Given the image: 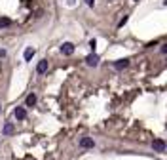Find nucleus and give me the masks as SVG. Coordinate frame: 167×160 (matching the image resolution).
<instances>
[{
    "label": "nucleus",
    "instance_id": "obj_1",
    "mask_svg": "<svg viewBox=\"0 0 167 160\" xmlns=\"http://www.w3.org/2000/svg\"><path fill=\"white\" fill-rule=\"evenodd\" d=\"M165 141H163V139H154V141H152V149H154V151L156 153H165Z\"/></svg>",
    "mask_w": 167,
    "mask_h": 160
},
{
    "label": "nucleus",
    "instance_id": "obj_2",
    "mask_svg": "<svg viewBox=\"0 0 167 160\" xmlns=\"http://www.w3.org/2000/svg\"><path fill=\"white\" fill-rule=\"evenodd\" d=\"M61 54L63 55H72V54H74V44H72V42H65L61 46Z\"/></svg>",
    "mask_w": 167,
    "mask_h": 160
},
{
    "label": "nucleus",
    "instance_id": "obj_3",
    "mask_svg": "<svg viewBox=\"0 0 167 160\" xmlns=\"http://www.w3.org/2000/svg\"><path fill=\"white\" fill-rule=\"evenodd\" d=\"M86 65H87V67H97V65H99V55H97V54H89V55L86 57Z\"/></svg>",
    "mask_w": 167,
    "mask_h": 160
},
{
    "label": "nucleus",
    "instance_id": "obj_4",
    "mask_svg": "<svg viewBox=\"0 0 167 160\" xmlns=\"http://www.w3.org/2000/svg\"><path fill=\"white\" fill-rule=\"evenodd\" d=\"M80 147L82 149H93L95 147V141H93L91 137H82L80 139Z\"/></svg>",
    "mask_w": 167,
    "mask_h": 160
},
{
    "label": "nucleus",
    "instance_id": "obj_5",
    "mask_svg": "<svg viewBox=\"0 0 167 160\" xmlns=\"http://www.w3.org/2000/svg\"><path fill=\"white\" fill-rule=\"evenodd\" d=\"M13 116L17 118V120H25V118H27V109H25V107H17V109L13 111Z\"/></svg>",
    "mask_w": 167,
    "mask_h": 160
},
{
    "label": "nucleus",
    "instance_id": "obj_6",
    "mask_svg": "<svg viewBox=\"0 0 167 160\" xmlns=\"http://www.w3.org/2000/svg\"><path fill=\"white\" fill-rule=\"evenodd\" d=\"M46 71H48V59L38 61V65H36V73H38V74H44Z\"/></svg>",
    "mask_w": 167,
    "mask_h": 160
},
{
    "label": "nucleus",
    "instance_id": "obj_7",
    "mask_svg": "<svg viewBox=\"0 0 167 160\" xmlns=\"http://www.w3.org/2000/svg\"><path fill=\"white\" fill-rule=\"evenodd\" d=\"M125 67H129V59H118V61H114V69L122 71V69H125Z\"/></svg>",
    "mask_w": 167,
    "mask_h": 160
},
{
    "label": "nucleus",
    "instance_id": "obj_8",
    "mask_svg": "<svg viewBox=\"0 0 167 160\" xmlns=\"http://www.w3.org/2000/svg\"><path fill=\"white\" fill-rule=\"evenodd\" d=\"M2 133H4V135H12V133H13V124L12 122H6V124H4V128H2Z\"/></svg>",
    "mask_w": 167,
    "mask_h": 160
},
{
    "label": "nucleus",
    "instance_id": "obj_9",
    "mask_svg": "<svg viewBox=\"0 0 167 160\" xmlns=\"http://www.w3.org/2000/svg\"><path fill=\"white\" fill-rule=\"evenodd\" d=\"M36 105V95L34 94H29L27 99H25V107H34Z\"/></svg>",
    "mask_w": 167,
    "mask_h": 160
},
{
    "label": "nucleus",
    "instance_id": "obj_10",
    "mask_svg": "<svg viewBox=\"0 0 167 160\" xmlns=\"http://www.w3.org/2000/svg\"><path fill=\"white\" fill-rule=\"evenodd\" d=\"M34 54H36V50L33 48V46H29V48L25 50V61H30V59L34 57Z\"/></svg>",
    "mask_w": 167,
    "mask_h": 160
},
{
    "label": "nucleus",
    "instance_id": "obj_11",
    "mask_svg": "<svg viewBox=\"0 0 167 160\" xmlns=\"http://www.w3.org/2000/svg\"><path fill=\"white\" fill-rule=\"evenodd\" d=\"M10 25H12V21H10L8 17H2V19H0V29H2V27H10Z\"/></svg>",
    "mask_w": 167,
    "mask_h": 160
},
{
    "label": "nucleus",
    "instance_id": "obj_12",
    "mask_svg": "<svg viewBox=\"0 0 167 160\" xmlns=\"http://www.w3.org/2000/svg\"><path fill=\"white\" fill-rule=\"evenodd\" d=\"M89 48H91V54H95V48H97V40L95 38L89 40Z\"/></svg>",
    "mask_w": 167,
    "mask_h": 160
},
{
    "label": "nucleus",
    "instance_id": "obj_13",
    "mask_svg": "<svg viewBox=\"0 0 167 160\" xmlns=\"http://www.w3.org/2000/svg\"><path fill=\"white\" fill-rule=\"evenodd\" d=\"M127 19H129V17H127V15H123V17H122V19H120V23H118V27H123V25H125V23H127Z\"/></svg>",
    "mask_w": 167,
    "mask_h": 160
},
{
    "label": "nucleus",
    "instance_id": "obj_14",
    "mask_svg": "<svg viewBox=\"0 0 167 160\" xmlns=\"http://www.w3.org/2000/svg\"><path fill=\"white\" fill-rule=\"evenodd\" d=\"M86 4H87V6H89V8H93V4H95V0H86Z\"/></svg>",
    "mask_w": 167,
    "mask_h": 160
},
{
    "label": "nucleus",
    "instance_id": "obj_15",
    "mask_svg": "<svg viewBox=\"0 0 167 160\" xmlns=\"http://www.w3.org/2000/svg\"><path fill=\"white\" fill-rule=\"evenodd\" d=\"M161 54H165V55H167V44L161 46Z\"/></svg>",
    "mask_w": 167,
    "mask_h": 160
},
{
    "label": "nucleus",
    "instance_id": "obj_16",
    "mask_svg": "<svg viewBox=\"0 0 167 160\" xmlns=\"http://www.w3.org/2000/svg\"><path fill=\"white\" fill-rule=\"evenodd\" d=\"M0 57H6V50L4 48H0Z\"/></svg>",
    "mask_w": 167,
    "mask_h": 160
},
{
    "label": "nucleus",
    "instance_id": "obj_17",
    "mask_svg": "<svg viewBox=\"0 0 167 160\" xmlns=\"http://www.w3.org/2000/svg\"><path fill=\"white\" fill-rule=\"evenodd\" d=\"M163 6H167V0H163Z\"/></svg>",
    "mask_w": 167,
    "mask_h": 160
},
{
    "label": "nucleus",
    "instance_id": "obj_18",
    "mask_svg": "<svg viewBox=\"0 0 167 160\" xmlns=\"http://www.w3.org/2000/svg\"><path fill=\"white\" fill-rule=\"evenodd\" d=\"M0 111H2V105H0Z\"/></svg>",
    "mask_w": 167,
    "mask_h": 160
},
{
    "label": "nucleus",
    "instance_id": "obj_19",
    "mask_svg": "<svg viewBox=\"0 0 167 160\" xmlns=\"http://www.w3.org/2000/svg\"><path fill=\"white\" fill-rule=\"evenodd\" d=\"M135 2H139V0H135Z\"/></svg>",
    "mask_w": 167,
    "mask_h": 160
}]
</instances>
